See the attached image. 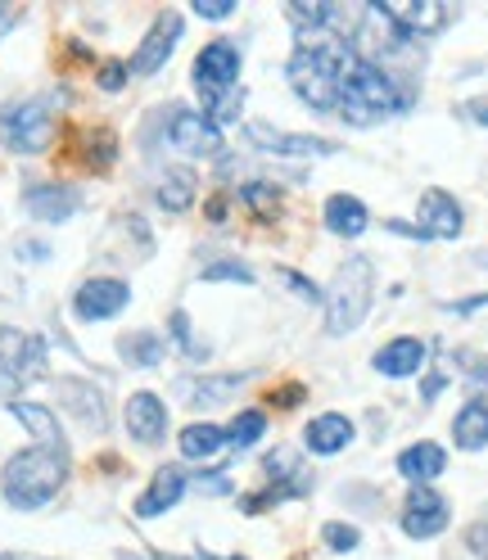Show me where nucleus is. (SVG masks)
Masks as SVG:
<instances>
[{"mask_svg":"<svg viewBox=\"0 0 488 560\" xmlns=\"http://www.w3.org/2000/svg\"><path fill=\"white\" fill-rule=\"evenodd\" d=\"M335 109L344 114V122H353V127H375V122L403 114V95H398V86H394V78L385 73V68L362 59L358 50H348L344 73H339Z\"/></svg>","mask_w":488,"mask_h":560,"instance_id":"f257e3e1","label":"nucleus"},{"mask_svg":"<svg viewBox=\"0 0 488 560\" xmlns=\"http://www.w3.org/2000/svg\"><path fill=\"white\" fill-rule=\"evenodd\" d=\"M344 59H348V46H344V42H330L326 32H303V42H299V50L290 55L286 73H290L294 95L307 104L312 114H330V109H335Z\"/></svg>","mask_w":488,"mask_h":560,"instance_id":"f03ea898","label":"nucleus"},{"mask_svg":"<svg viewBox=\"0 0 488 560\" xmlns=\"http://www.w3.org/2000/svg\"><path fill=\"white\" fill-rule=\"evenodd\" d=\"M68 479V447L63 443H37L10 457L5 475H0V488H5L10 506L19 511H37L46 506Z\"/></svg>","mask_w":488,"mask_h":560,"instance_id":"7ed1b4c3","label":"nucleus"},{"mask_svg":"<svg viewBox=\"0 0 488 560\" xmlns=\"http://www.w3.org/2000/svg\"><path fill=\"white\" fill-rule=\"evenodd\" d=\"M371 294H375V271L362 254H353L330 280V290L322 294L326 303V330L330 335H348V330H358L362 317H367V307H371Z\"/></svg>","mask_w":488,"mask_h":560,"instance_id":"20e7f679","label":"nucleus"},{"mask_svg":"<svg viewBox=\"0 0 488 560\" xmlns=\"http://www.w3.org/2000/svg\"><path fill=\"white\" fill-rule=\"evenodd\" d=\"M46 371V343L27 330L0 326V398H14Z\"/></svg>","mask_w":488,"mask_h":560,"instance_id":"39448f33","label":"nucleus"},{"mask_svg":"<svg viewBox=\"0 0 488 560\" xmlns=\"http://www.w3.org/2000/svg\"><path fill=\"white\" fill-rule=\"evenodd\" d=\"M263 470H267V488H263V493L240 498V511L244 515H258L271 502H286V498H303L307 493V475L299 466V452L294 447H276L271 457L263 462Z\"/></svg>","mask_w":488,"mask_h":560,"instance_id":"423d86ee","label":"nucleus"},{"mask_svg":"<svg viewBox=\"0 0 488 560\" xmlns=\"http://www.w3.org/2000/svg\"><path fill=\"white\" fill-rule=\"evenodd\" d=\"M235 82H240V50L231 42L204 46L195 59V91L204 95V104H218L222 95H231Z\"/></svg>","mask_w":488,"mask_h":560,"instance_id":"0eeeda50","label":"nucleus"},{"mask_svg":"<svg viewBox=\"0 0 488 560\" xmlns=\"http://www.w3.org/2000/svg\"><path fill=\"white\" fill-rule=\"evenodd\" d=\"M50 131H55L50 100H27V104H19V109L5 114V140L19 154H42L50 145Z\"/></svg>","mask_w":488,"mask_h":560,"instance_id":"6e6552de","label":"nucleus"},{"mask_svg":"<svg viewBox=\"0 0 488 560\" xmlns=\"http://www.w3.org/2000/svg\"><path fill=\"white\" fill-rule=\"evenodd\" d=\"M177 42H182V14L177 10H163L159 19H154V27L146 32V42H141V50L131 55V73L136 78H154L159 68L172 59V50H177Z\"/></svg>","mask_w":488,"mask_h":560,"instance_id":"1a4fd4ad","label":"nucleus"},{"mask_svg":"<svg viewBox=\"0 0 488 560\" xmlns=\"http://www.w3.org/2000/svg\"><path fill=\"white\" fill-rule=\"evenodd\" d=\"M466 226L462 218V203L452 199L448 190H426L421 203H416V235H430V240H457Z\"/></svg>","mask_w":488,"mask_h":560,"instance_id":"9d476101","label":"nucleus"},{"mask_svg":"<svg viewBox=\"0 0 488 560\" xmlns=\"http://www.w3.org/2000/svg\"><path fill=\"white\" fill-rule=\"evenodd\" d=\"M249 140L263 154H281V159H326V154H335V145H330V140H322V136L276 131L267 122H249Z\"/></svg>","mask_w":488,"mask_h":560,"instance_id":"9b49d317","label":"nucleus"},{"mask_svg":"<svg viewBox=\"0 0 488 560\" xmlns=\"http://www.w3.org/2000/svg\"><path fill=\"white\" fill-rule=\"evenodd\" d=\"M131 303V290L114 276H100V280H86V285L73 294V312L82 322H109Z\"/></svg>","mask_w":488,"mask_h":560,"instance_id":"f8f14e48","label":"nucleus"},{"mask_svg":"<svg viewBox=\"0 0 488 560\" xmlns=\"http://www.w3.org/2000/svg\"><path fill=\"white\" fill-rule=\"evenodd\" d=\"M390 14V23L403 32V37H434V32H443L448 23V10L439 5V0H385L380 5Z\"/></svg>","mask_w":488,"mask_h":560,"instance_id":"ddd939ff","label":"nucleus"},{"mask_svg":"<svg viewBox=\"0 0 488 560\" xmlns=\"http://www.w3.org/2000/svg\"><path fill=\"white\" fill-rule=\"evenodd\" d=\"M448 529V502L434 493V488H411L407 511H403V534L407 538H434Z\"/></svg>","mask_w":488,"mask_h":560,"instance_id":"4468645a","label":"nucleus"},{"mask_svg":"<svg viewBox=\"0 0 488 560\" xmlns=\"http://www.w3.org/2000/svg\"><path fill=\"white\" fill-rule=\"evenodd\" d=\"M167 140L177 150H186V154H218L222 150V131L208 122L204 114H195V109H177L172 114V122H167Z\"/></svg>","mask_w":488,"mask_h":560,"instance_id":"2eb2a0df","label":"nucleus"},{"mask_svg":"<svg viewBox=\"0 0 488 560\" xmlns=\"http://www.w3.org/2000/svg\"><path fill=\"white\" fill-rule=\"evenodd\" d=\"M78 203H82V190L78 186H59V182H46V186H32L23 195V208L37 222H68L78 213Z\"/></svg>","mask_w":488,"mask_h":560,"instance_id":"dca6fc26","label":"nucleus"},{"mask_svg":"<svg viewBox=\"0 0 488 560\" xmlns=\"http://www.w3.org/2000/svg\"><path fill=\"white\" fill-rule=\"evenodd\" d=\"M182 493H186V470L182 466H163V470H154V483L146 488L141 498H136V515L159 520L163 511H172L182 502Z\"/></svg>","mask_w":488,"mask_h":560,"instance_id":"f3484780","label":"nucleus"},{"mask_svg":"<svg viewBox=\"0 0 488 560\" xmlns=\"http://www.w3.org/2000/svg\"><path fill=\"white\" fill-rule=\"evenodd\" d=\"M127 430L141 443H163V434H167V407H163V398H154L150 389L131 394L127 398Z\"/></svg>","mask_w":488,"mask_h":560,"instance_id":"a211bd4d","label":"nucleus"},{"mask_svg":"<svg viewBox=\"0 0 488 560\" xmlns=\"http://www.w3.org/2000/svg\"><path fill=\"white\" fill-rule=\"evenodd\" d=\"M303 443H307V452H317V457H335V452L353 443V420L339 411H326L303 430Z\"/></svg>","mask_w":488,"mask_h":560,"instance_id":"6ab92c4d","label":"nucleus"},{"mask_svg":"<svg viewBox=\"0 0 488 560\" xmlns=\"http://www.w3.org/2000/svg\"><path fill=\"white\" fill-rule=\"evenodd\" d=\"M426 358H430V348L421 339H394L375 353V371L390 375V380H407V375H416L426 366Z\"/></svg>","mask_w":488,"mask_h":560,"instance_id":"aec40b11","label":"nucleus"},{"mask_svg":"<svg viewBox=\"0 0 488 560\" xmlns=\"http://www.w3.org/2000/svg\"><path fill=\"white\" fill-rule=\"evenodd\" d=\"M448 470V452L439 443H411L407 452H398V475L411 479L416 488H426L430 479H439Z\"/></svg>","mask_w":488,"mask_h":560,"instance_id":"412c9836","label":"nucleus"},{"mask_svg":"<svg viewBox=\"0 0 488 560\" xmlns=\"http://www.w3.org/2000/svg\"><path fill=\"white\" fill-rule=\"evenodd\" d=\"M326 226L344 240H358L371 226V213H367V203L358 195H330L326 199Z\"/></svg>","mask_w":488,"mask_h":560,"instance_id":"4be33fe9","label":"nucleus"},{"mask_svg":"<svg viewBox=\"0 0 488 560\" xmlns=\"http://www.w3.org/2000/svg\"><path fill=\"white\" fill-rule=\"evenodd\" d=\"M452 443H457L462 452H479L488 447V402H466L457 411V420H452Z\"/></svg>","mask_w":488,"mask_h":560,"instance_id":"5701e85b","label":"nucleus"},{"mask_svg":"<svg viewBox=\"0 0 488 560\" xmlns=\"http://www.w3.org/2000/svg\"><path fill=\"white\" fill-rule=\"evenodd\" d=\"M154 199H159V208H167V213H186V208L195 203V172L190 167H167Z\"/></svg>","mask_w":488,"mask_h":560,"instance_id":"b1692460","label":"nucleus"},{"mask_svg":"<svg viewBox=\"0 0 488 560\" xmlns=\"http://www.w3.org/2000/svg\"><path fill=\"white\" fill-rule=\"evenodd\" d=\"M226 447V430H218V425H186L182 430V457H190V462H208V457H218V452Z\"/></svg>","mask_w":488,"mask_h":560,"instance_id":"393cba45","label":"nucleus"},{"mask_svg":"<svg viewBox=\"0 0 488 560\" xmlns=\"http://www.w3.org/2000/svg\"><path fill=\"white\" fill-rule=\"evenodd\" d=\"M123 358L131 366H159L163 362V339L154 330H136V335H123Z\"/></svg>","mask_w":488,"mask_h":560,"instance_id":"a878e982","label":"nucleus"},{"mask_svg":"<svg viewBox=\"0 0 488 560\" xmlns=\"http://www.w3.org/2000/svg\"><path fill=\"white\" fill-rule=\"evenodd\" d=\"M10 411H14V420H23V425L37 434V443H63L59 439V420L46 407H37V402H10Z\"/></svg>","mask_w":488,"mask_h":560,"instance_id":"bb28decb","label":"nucleus"},{"mask_svg":"<svg viewBox=\"0 0 488 560\" xmlns=\"http://www.w3.org/2000/svg\"><path fill=\"white\" fill-rule=\"evenodd\" d=\"M263 430H267V416L263 411H240L235 420H231V430H226V443L231 447H254L258 439H263Z\"/></svg>","mask_w":488,"mask_h":560,"instance_id":"cd10ccee","label":"nucleus"},{"mask_svg":"<svg viewBox=\"0 0 488 560\" xmlns=\"http://www.w3.org/2000/svg\"><path fill=\"white\" fill-rule=\"evenodd\" d=\"M240 199L254 208V218H263V222H271L276 213H281V195H276V186H267V182H249L240 190Z\"/></svg>","mask_w":488,"mask_h":560,"instance_id":"c85d7f7f","label":"nucleus"},{"mask_svg":"<svg viewBox=\"0 0 488 560\" xmlns=\"http://www.w3.org/2000/svg\"><path fill=\"white\" fill-rule=\"evenodd\" d=\"M240 384V375L226 380H182V394H195L190 402H222V394H231Z\"/></svg>","mask_w":488,"mask_h":560,"instance_id":"c756f323","label":"nucleus"},{"mask_svg":"<svg viewBox=\"0 0 488 560\" xmlns=\"http://www.w3.org/2000/svg\"><path fill=\"white\" fill-rule=\"evenodd\" d=\"M322 542L330 547V551H358V542H362V534L353 529V524H326V529H322Z\"/></svg>","mask_w":488,"mask_h":560,"instance_id":"7c9ffc66","label":"nucleus"},{"mask_svg":"<svg viewBox=\"0 0 488 560\" xmlns=\"http://www.w3.org/2000/svg\"><path fill=\"white\" fill-rule=\"evenodd\" d=\"M204 280H235V285H254V271L244 262H208Z\"/></svg>","mask_w":488,"mask_h":560,"instance_id":"2f4dec72","label":"nucleus"},{"mask_svg":"<svg viewBox=\"0 0 488 560\" xmlns=\"http://www.w3.org/2000/svg\"><path fill=\"white\" fill-rule=\"evenodd\" d=\"M290 19L303 23V27H312V32H322L335 19V10L330 5H290Z\"/></svg>","mask_w":488,"mask_h":560,"instance_id":"473e14b6","label":"nucleus"},{"mask_svg":"<svg viewBox=\"0 0 488 560\" xmlns=\"http://www.w3.org/2000/svg\"><path fill=\"white\" fill-rule=\"evenodd\" d=\"M276 276H281V280H286V285H294V294H299L303 303H322V290H317V285H312V280H307V276H299V271H290V267H281V271H276Z\"/></svg>","mask_w":488,"mask_h":560,"instance_id":"72a5a7b5","label":"nucleus"},{"mask_svg":"<svg viewBox=\"0 0 488 560\" xmlns=\"http://www.w3.org/2000/svg\"><path fill=\"white\" fill-rule=\"evenodd\" d=\"M172 335H177V343L186 348V353H195V358L204 353V348L195 343V335H190V317H186V312H172Z\"/></svg>","mask_w":488,"mask_h":560,"instance_id":"f704fd0d","label":"nucleus"},{"mask_svg":"<svg viewBox=\"0 0 488 560\" xmlns=\"http://www.w3.org/2000/svg\"><path fill=\"white\" fill-rule=\"evenodd\" d=\"M127 78H131L127 63H104V68H100V86H104V91H123Z\"/></svg>","mask_w":488,"mask_h":560,"instance_id":"c9c22d12","label":"nucleus"},{"mask_svg":"<svg viewBox=\"0 0 488 560\" xmlns=\"http://www.w3.org/2000/svg\"><path fill=\"white\" fill-rule=\"evenodd\" d=\"M195 14L199 19H231L235 5H231V0H195Z\"/></svg>","mask_w":488,"mask_h":560,"instance_id":"e433bc0d","label":"nucleus"},{"mask_svg":"<svg viewBox=\"0 0 488 560\" xmlns=\"http://www.w3.org/2000/svg\"><path fill=\"white\" fill-rule=\"evenodd\" d=\"M466 542H470V551H475L479 560H488V524H470Z\"/></svg>","mask_w":488,"mask_h":560,"instance_id":"4c0bfd02","label":"nucleus"},{"mask_svg":"<svg viewBox=\"0 0 488 560\" xmlns=\"http://www.w3.org/2000/svg\"><path fill=\"white\" fill-rule=\"evenodd\" d=\"M299 398H303L299 384H286L281 394H271V402H276V407H299Z\"/></svg>","mask_w":488,"mask_h":560,"instance_id":"58836bf2","label":"nucleus"},{"mask_svg":"<svg viewBox=\"0 0 488 560\" xmlns=\"http://www.w3.org/2000/svg\"><path fill=\"white\" fill-rule=\"evenodd\" d=\"M470 380H475V384H484V389H488V358L470 362Z\"/></svg>","mask_w":488,"mask_h":560,"instance_id":"ea45409f","label":"nucleus"},{"mask_svg":"<svg viewBox=\"0 0 488 560\" xmlns=\"http://www.w3.org/2000/svg\"><path fill=\"white\" fill-rule=\"evenodd\" d=\"M470 118H475L479 127H488V100H475V104H470Z\"/></svg>","mask_w":488,"mask_h":560,"instance_id":"a19ab883","label":"nucleus"},{"mask_svg":"<svg viewBox=\"0 0 488 560\" xmlns=\"http://www.w3.org/2000/svg\"><path fill=\"white\" fill-rule=\"evenodd\" d=\"M439 389H443V375H430V380H426V389H421V398L430 402V398H434Z\"/></svg>","mask_w":488,"mask_h":560,"instance_id":"79ce46f5","label":"nucleus"},{"mask_svg":"<svg viewBox=\"0 0 488 560\" xmlns=\"http://www.w3.org/2000/svg\"><path fill=\"white\" fill-rule=\"evenodd\" d=\"M208 218H213V222H226V199H213V203H208Z\"/></svg>","mask_w":488,"mask_h":560,"instance_id":"37998d69","label":"nucleus"},{"mask_svg":"<svg viewBox=\"0 0 488 560\" xmlns=\"http://www.w3.org/2000/svg\"><path fill=\"white\" fill-rule=\"evenodd\" d=\"M159 560H177V556H159Z\"/></svg>","mask_w":488,"mask_h":560,"instance_id":"c03bdc74","label":"nucleus"},{"mask_svg":"<svg viewBox=\"0 0 488 560\" xmlns=\"http://www.w3.org/2000/svg\"><path fill=\"white\" fill-rule=\"evenodd\" d=\"M118 560H136V556H118Z\"/></svg>","mask_w":488,"mask_h":560,"instance_id":"a18cd8bd","label":"nucleus"},{"mask_svg":"<svg viewBox=\"0 0 488 560\" xmlns=\"http://www.w3.org/2000/svg\"><path fill=\"white\" fill-rule=\"evenodd\" d=\"M231 560H244V556H231Z\"/></svg>","mask_w":488,"mask_h":560,"instance_id":"49530a36","label":"nucleus"}]
</instances>
